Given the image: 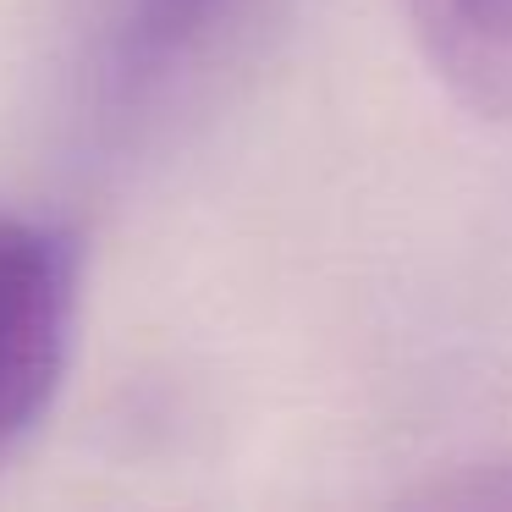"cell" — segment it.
<instances>
[{
  "label": "cell",
  "mask_w": 512,
  "mask_h": 512,
  "mask_svg": "<svg viewBox=\"0 0 512 512\" xmlns=\"http://www.w3.org/2000/svg\"><path fill=\"white\" fill-rule=\"evenodd\" d=\"M83 254L56 221L0 210V457L50 413L78 331Z\"/></svg>",
  "instance_id": "cell-1"
},
{
  "label": "cell",
  "mask_w": 512,
  "mask_h": 512,
  "mask_svg": "<svg viewBox=\"0 0 512 512\" xmlns=\"http://www.w3.org/2000/svg\"><path fill=\"white\" fill-rule=\"evenodd\" d=\"M402 17L457 100L512 122V0H402Z\"/></svg>",
  "instance_id": "cell-2"
},
{
  "label": "cell",
  "mask_w": 512,
  "mask_h": 512,
  "mask_svg": "<svg viewBox=\"0 0 512 512\" xmlns=\"http://www.w3.org/2000/svg\"><path fill=\"white\" fill-rule=\"evenodd\" d=\"M232 0H127L122 34H116V72L127 83L155 78L160 67L193 50L210 23L226 12Z\"/></svg>",
  "instance_id": "cell-3"
}]
</instances>
